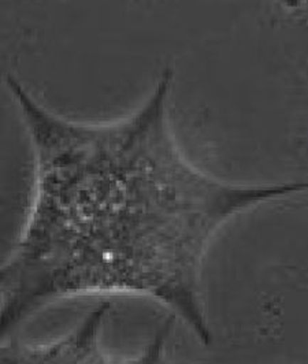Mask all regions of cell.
<instances>
[{"instance_id": "7a4b0ae2", "label": "cell", "mask_w": 308, "mask_h": 364, "mask_svg": "<svg viewBox=\"0 0 308 364\" xmlns=\"http://www.w3.org/2000/svg\"><path fill=\"white\" fill-rule=\"evenodd\" d=\"M109 312V303H99L72 330L54 340L25 343L4 338L0 364H188L173 360L167 353L169 322L136 355L112 356L102 344Z\"/></svg>"}, {"instance_id": "6da1fadb", "label": "cell", "mask_w": 308, "mask_h": 364, "mask_svg": "<svg viewBox=\"0 0 308 364\" xmlns=\"http://www.w3.org/2000/svg\"><path fill=\"white\" fill-rule=\"evenodd\" d=\"M174 80L164 69L134 111L85 122L56 114L7 75L33 149L35 183L0 272L4 337L56 301L127 294L159 303L211 344L201 293L211 242L238 215L306 193L308 178L233 183L189 162L170 122Z\"/></svg>"}]
</instances>
